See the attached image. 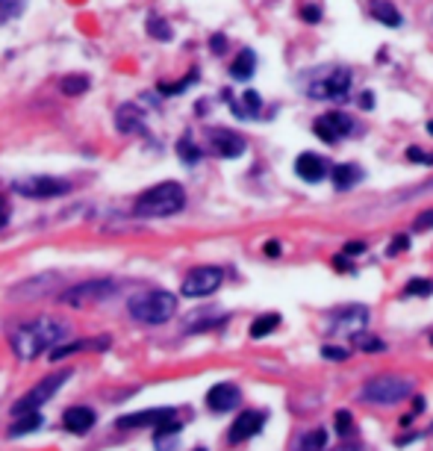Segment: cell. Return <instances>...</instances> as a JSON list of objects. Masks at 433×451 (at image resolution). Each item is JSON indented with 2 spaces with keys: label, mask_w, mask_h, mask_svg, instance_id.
<instances>
[{
  "label": "cell",
  "mask_w": 433,
  "mask_h": 451,
  "mask_svg": "<svg viewBox=\"0 0 433 451\" xmlns=\"http://www.w3.org/2000/svg\"><path fill=\"white\" fill-rule=\"evenodd\" d=\"M65 337H68V325L51 319V315H42V319H32L12 333V351L21 360H36L47 351H54L59 342H65Z\"/></svg>",
  "instance_id": "1"
},
{
  "label": "cell",
  "mask_w": 433,
  "mask_h": 451,
  "mask_svg": "<svg viewBox=\"0 0 433 451\" xmlns=\"http://www.w3.org/2000/svg\"><path fill=\"white\" fill-rule=\"evenodd\" d=\"M183 207H186V189L174 180H165L151 189H145L136 198V204H133V212L139 219H165V215L180 212Z\"/></svg>",
  "instance_id": "2"
},
{
  "label": "cell",
  "mask_w": 433,
  "mask_h": 451,
  "mask_svg": "<svg viewBox=\"0 0 433 451\" xmlns=\"http://www.w3.org/2000/svg\"><path fill=\"white\" fill-rule=\"evenodd\" d=\"M127 310L142 325H165L177 313V298L165 289H147L127 301Z\"/></svg>",
  "instance_id": "3"
},
{
  "label": "cell",
  "mask_w": 433,
  "mask_h": 451,
  "mask_svg": "<svg viewBox=\"0 0 433 451\" xmlns=\"http://www.w3.org/2000/svg\"><path fill=\"white\" fill-rule=\"evenodd\" d=\"M351 89V68H345V65H322V68H315L310 74V83H307V95L312 100H342Z\"/></svg>",
  "instance_id": "4"
},
{
  "label": "cell",
  "mask_w": 433,
  "mask_h": 451,
  "mask_svg": "<svg viewBox=\"0 0 433 451\" xmlns=\"http://www.w3.org/2000/svg\"><path fill=\"white\" fill-rule=\"evenodd\" d=\"M68 380H71V369H62V372H54V375L42 378L30 392H24L18 401H15V404H12V413L21 416V413H30V410H42L47 401H51V398L59 392L62 383H68Z\"/></svg>",
  "instance_id": "5"
},
{
  "label": "cell",
  "mask_w": 433,
  "mask_h": 451,
  "mask_svg": "<svg viewBox=\"0 0 433 451\" xmlns=\"http://www.w3.org/2000/svg\"><path fill=\"white\" fill-rule=\"evenodd\" d=\"M413 392V383L401 375H380L362 387V398L372 404H398Z\"/></svg>",
  "instance_id": "6"
},
{
  "label": "cell",
  "mask_w": 433,
  "mask_h": 451,
  "mask_svg": "<svg viewBox=\"0 0 433 451\" xmlns=\"http://www.w3.org/2000/svg\"><path fill=\"white\" fill-rule=\"evenodd\" d=\"M12 192L30 198V200H47V198H59V195H68L71 192V183L68 180H59V177H47V174H30L24 180H15L12 183Z\"/></svg>",
  "instance_id": "7"
},
{
  "label": "cell",
  "mask_w": 433,
  "mask_h": 451,
  "mask_svg": "<svg viewBox=\"0 0 433 451\" xmlns=\"http://www.w3.org/2000/svg\"><path fill=\"white\" fill-rule=\"evenodd\" d=\"M221 280H224V272L219 269V265H197V269H192L186 277H183L180 292L186 298H207L221 287Z\"/></svg>",
  "instance_id": "8"
},
{
  "label": "cell",
  "mask_w": 433,
  "mask_h": 451,
  "mask_svg": "<svg viewBox=\"0 0 433 451\" xmlns=\"http://www.w3.org/2000/svg\"><path fill=\"white\" fill-rule=\"evenodd\" d=\"M312 133L324 145H336L354 133V121H351V115H345L342 109H330V112H322L319 119L312 121Z\"/></svg>",
  "instance_id": "9"
},
{
  "label": "cell",
  "mask_w": 433,
  "mask_h": 451,
  "mask_svg": "<svg viewBox=\"0 0 433 451\" xmlns=\"http://www.w3.org/2000/svg\"><path fill=\"white\" fill-rule=\"evenodd\" d=\"M115 292V280L109 277H101V280H86V283H77L68 292H62V301L65 304H74V307H83V304H94V301H104Z\"/></svg>",
  "instance_id": "10"
},
{
  "label": "cell",
  "mask_w": 433,
  "mask_h": 451,
  "mask_svg": "<svg viewBox=\"0 0 433 451\" xmlns=\"http://www.w3.org/2000/svg\"><path fill=\"white\" fill-rule=\"evenodd\" d=\"M209 148L215 150L219 157H224V160H236V157H242L245 154V139L239 136L236 130H230V127H209Z\"/></svg>",
  "instance_id": "11"
},
{
  "label": "cell",
  "mask_w": 433,
  "mask_h": 451,
  "mask_svg": "<svg viewBox=\"0 0 433 451\" xmlns=\"http://www.w3.org/2000/svg\"><path fill=\"white\" fill-rule=\"evenodd\" d=\"M262 425H265V413H260V410H245L239 419L230 425L227 440H230L233 445L242 443V440H251V437H257V433L262 431Z\"/></svg>",
  "instance_id": "12"
},
{
  "label": "cell",
  "mask_w": 433,
  "mask_h": 451,
  "mask_svg": "<svg viewBox=\"0 0 433 451\" xmlns=\"http://www.w3.org/2000/svg\"><path fill=\"white\" fill-rule=\"evenodd\" d=\"M169 419H174V410L171 407H154V410H142V413H130V416H121L118 425L121 431H127V428H147V425H154V428H159L162 422H169Z\"/></svg>",
  "instance_id": "13"
},
{
  "label": "cell",
  "mask_w": 433,
  "mask_h": 451,
  "mask_svg": "<svg viewBox=\"0 0 433 451\" xmlns=\"http://www.w3.org/2000/svg\"><path fill=\"white\" fill-rule=\"evenodd\" d=\"M365 322H369V307H342L339 313H333V322H330V327L333 330H348V333H357L365 327Z\"/></svg>",
  "instance_id": "14"
},
{
  "label": "cell",
  "mask_w": 433,
  "mask_h": 451,
  "mask_svg": "<svg viewBox=\"0 0 433 451\" xmlns=\"http://www.w3.org/2000/svg\"><path fill=\"white\" fill-rule=\"evenodd\" d=\"M239 401H242V392H239V387H233V383H215V387L207 392V404L215 413L236 410Z\"/></svg>",
  "instance_id": "15"
},
{
  "label": "cell",
  "mask_w": 433,
  "mask_h": 451,
  "mask_svg": "<svg viewBox=\"0 0 433 451\" xmlns=\"http://www.w3.org/2000/svg\"><path fill=\"white\" fill-rule=\"evenodd\" d=\"M295 174L301 177L304 183H319V180L327 177V162H324L319 154L307 150V154H298V160H295Z\"/></svg>",
  "instance_id": "16"
},
{
  "label": "cell",
  "mask_w": 433,
  "mask_h": 451,
  "mask_svg": "<svg viewBox=\"0 0 433 451\" xmlns=\"http://www.w3.org/2000/svg\"><path fill=\"white\" fill-rule=\"evenodd\" d=\"M97 422V413L92 407H68L62 413V425L71 433H86Z\"/></svg>",
  "instance_id": "17"
},
{
  "label": "cell",
  "mask_w": 433,
  "mask_h": 451,
  "mask_svg": "<svg viewBox=\"0 0 433 451\" xmlns=\"http://www.w3.org/2000/svg\"><path fill=\"white\" fill-rule=\"evenodd\" d=\"M115 124H118L121 133H145V115L136 104H121L115 109Z\"/></svg>",
  "instance_id": "18"
},
{
  "label": "cell",
  "mask_w": 433,
  "mask_h": 451,
  "mask_svg": "<svg viewBox=\"0 0 433 451\" xmlns=\"http://www.w3.org/2000/svg\"><path fill=\"white\" fill-rule=\"evenodd\" d=\"M62 277L56 275V272H47V275H42V277H30V280H24V283H18L12 292L18 295V298H32V295H44V292H51L56 283H59Z\"/></svg>",
  "instance_id": "19"
},
{
  "label": "cell",
  "mask_w": 433,
  "mask_h": 451,
  "mask_svg": "<svg viewBox=\"0 0 433 451\" xmlns=\"http://www.w3.org/2000/svg\"><path fill=\"white\" fill-rule=\"evenodd\" d=\"M333 186H336L339 192H348V189H354L357 183L362 180V169L354 162H339L336 169H333Z\"/></svg>",
  "instance_id": "20"
},
{
  "label": "cell",
  "mask_w": 433,
  "mask_h": 451,
  "mask_svg": "<svg viewBox=\"0 0 433 451\" xmlns=\"http://www.w3.org/2000/svg\"><path fill=\"white\" fill-rule=\"evenodd\" d=\"M109 345V339L106 337H97V339H77V342H68V345H56L54 351H51V360L54 363H59V360H65L68 354H77V351H89V348H106Z\"/></svg>",
  "instance_id": "21"
},
{
  "label": "cell",
  "mask_w": 433,
  "mask_h": 451,
  "mask_svg": "<svg viewBox=\"0 0 433 451\" xmlns=\"http://www.w3.org/2000/svg\"><path fill=\"white\" fill-rule=\"evenodd\" d=\"M369 9H372V18L380 21L383 27H401L404 24V15L398 12L392 4H386V0H372Z\"/></svg>",
  "instance_id": "22"
},
{
  "label": "cell",
  "mask_w": 433,
  "mask_h": 451,
  "mask_svg": "<svg viewBox=\"0 0 433 451\" xmlns=\"http://www.w3.org/2000/svg\"><path fill=\"white\" fill-rule=\"evenodd\" d=\"M254 71H257L254 50H242V54L233 59V65H230V77H233V80H251Z\"/></svg>",
  "instance_id": "23"
},
{
  "label": "cell",
  "mask_w": 433,
  "mask_h": 451,
  "mask_svg": "<svg viewBox=\"0 0 433 451\" xmlns=\"http://www.w3.org/2000/svg\"><path fill=\"white\" fill-rule=\"evenodd\" d=\"M42 428V413L39 410H30V413H21L18 419H15L9 425V437H24V433H32V431H39Z\"/></svg>",
  "instance_id": "24"
},
{
  "label": "cell",
  "mask_w": 433,
  "mask_h": 451,
  "mask_svg": "<svg viewBox=\"0 0 433 451\" xmlns=\"http://www.w3.org/2000/svg\"><path fill=\"white\" fill-rule=\"evenodd\" d=\"M277 325H280V315L277 313H269V315H260V319H254V325H251V339H262V337H269L272 330H277Z\"/></svg>",
  "instance_id": "25"
},
{
  "label": "cell",
  "mask_w": 433,
  "mask_h": 451,
  "mask_svg": "<svg viewBox=\"0 0 433 451\" xmlns=\"http://www.w3.org/2000/svg\"><path fill=\"white\" fill-rule=\"evenodd\" d=\"M245 107H236V104H233V112H236L239 115V119H254V115H260V95L257 92H245Z\"/></svg>",
  "instance_id": "26"
},
{
  "label": "cell",
  "mask_w": 433,
  "mask_h": 451,
  "mask_svg": "<svg viewBox=\"0 0 433 451\" xmlns=\"http://www.w3.org/2000/svg\"><path fill=\"white\" fill-rule=\"evenodd\" d=\"M62 92L71 95V97H77V95H83V92H89V77H83V74L65 77V80H62Z\"/></svg>",
  "instance_id": "27"
},
{
  "label": "cell",
  "mask_w": 433,
  "mask_h": 451,
  "mask_svg": "<svg viewBox=\"0 0 433 451\" xmlns=\"http://www.w3.org/2000/svg\"><path fill=\"white\" fill-rule=\"evenodd\" d=\"M147 32H151L154 39H159V42H171V27H169V21H162V18H157V15H151L147 18Z\"/></svg>",
  "instance_id": "28"
},
{
  "label": "cell",
  "mask_w": 433,
  "mask_h": 451,
  "mask_svg": "<svg viewBox=\"0 0 433 451\" xmlns=\"http://www.w3.org/2000/svg\"><path fill=\"white\" fill-rule=\"evenodd\" d=\"M404 292H407V295H415V298H427V295H433V280H427V277H413V280H407Z\"/></svg>",
  "instance_id": "29"
},
{
  "label": "cell",
  "mask_w": 433,
  "mask_h": 451,
  "mask_svg": "<svg viewBox=\"0 0 433 451\" xmlns=\"http://www.w3.org/2000/svg\"><path fill=\"white\" fill-rule=\"evenodd\" d=\"M21 12H24V0H0V27L12 18H18Z\"/></svg>",
  "instance_id": "30"
},
{
  "label": "cell",
  "mask_w": 433,
  "mask_h": 451,
  "mask_svg": "<svg viewBox=\"0 0 433 451\" xmlns=\"http://www.w3.org/2000/svg\"><path fill=\"white\" fill-rule=\"evenodd\" d=\"M177 154H180V160H183V162H189V165L201 160V150H197V148L192 145V139H189V136H183V139L177 142Z\"/></svg>",
  "instance_id": "31"
},
{
  "label": "cell",
  "mask_w": 433,
  "mask_h": 451,
  "mask_svg": "<svg viewBox=\"0 0 433 451\" xmlns=\"http://www.w3.org/2000/svg\"><path fill=\"white\" fill-rule=\"evenodd\" d=\"M324 445H327V433H324L322 428H315V431L307 433L301 451H324Z\"/></svg>",
  "instance_id": "32"
},
{
  "label": "cell",
  "mask_w": 433,
  "mask_h": 451,
  "mask_svg": "<svg viewBox=\"0 0 433 451\" xmlns=\"http://www.w3.org/2000/svg\"><path fill=\"white\" fill-rule=\"evenodd\" d=\"M333 425H336V433L339 437H351L354 433V419L348 410H336V416H333Z\"/></svg>",
  "instance_id": "33"
},
{
  "label": "cell",
  "mask_w": 433,
  "mask_h": 451,
  "mask_svg": "<svg viewBox=\"0 0 433 451\" xmlns=\"http://www.w3.org/2000/svg\"><path fill=\"white\" fill-rule=\"evenodd\" d=\"M195 80H197V71H189V77H186V80H180V83H174V86H169V83H162V86H159V92H162V95H177V92H186Z\"/></svg>",
  "instance_id": "34"
},
{
  "label": "cell",
  "mask_w": 433,
  "mask_h": 451,
  "mask_svg": "<svg viewBox=\"0 0 433 451\" xmlns=\"http://www.w3.org/2000/svg\"><path fill=\"white\" fill-rule=\"evenodd\" d=\"M357 348L360 351H372V354H374V351H383V348H386V345H383V339H374V337H360V333H357Z\"/></svg>",
  "instance_id": "35"
},
{
  "label": "cell",
  "mask_w": 433,
  "mask_h": 451,
  "mask_svg": "<svg viewBox=\"0 0 433 451\" xmlns=\"http://www.w3.org/2000/svg\"><path fill=\"white\" fill-rule=\"evenodd\" d=\"M407 160L419 162V165H433V154H427V150H422V148H407Z\"/></svg>",
  "instance_id": "36"
},
{
  "label": "cell",
  "mask_w": 433,
  "mask_h": 451,
  "mask_svg": "<svg viewBox=\"0 0 433 451\" xmlns=\"http://www.w3.org/2000/svg\"><path fill=\"white\" fill-rule=\"evenodd\" d=\"M322 357H324V360H348V348L324 345V348H322Z\"/></svg>",
  "instance_id": "37"
},
{
  "label": "cell",
  "mask_w": 433,
  "mask_h": 451,
  "mask_svg": "<svg viewBox=\"0 0 433 451\" xmlns=\"http://www.w3.org/2000/svg\"><path fill=\"white\" fill-rule=\"evenodd\" d=\"M301 18L307 24H319L322 21V9L315 6V4H307V6H301Z\"/></svg>",
  "instance_id": "38"
},
{
  "label": "cell",
  "mask_w": 433,
  "mask_h": 451,
  "mask_svg": "<svg viewBox=\"0 0 433 451\" xmlns=\"http://www.w3.org/2000/svg\"><path fill=\"white\" fill-rule=\"evenodd\" d=\"M433 227V210H425V212H419L415 215V224H413V230H430Z\"/></svg>",
  "instance_id": "39"
},
{
  "label": "cell",
  "mask_w": 433,
  "mask_h": 451,
  "mask_svg": "<svg viewBox=\"0 0 433 451\" xmlns=\"http://www.w3.org/2000/svg\"><path fill=\"white\" fill-rule=\"evenodd\" d=\"M407 248H410V236H407V233H401V236H395V239H392L389 254L395 257V254H401V251H407Z\"/></svg>",
  "instance_id": "40"
},
{
  "label": "cell",
  "mask_w": 433,
  "mask_h": 451,
  "mask_svg": "<svg viewBox=\"0 0 433 451\" xmlns=\"http://www.w3.org/2000/svg\"><path fill=\"white\" fill-rule=\"evenodd\" d=\"M342 254H348V257H357V254H365V242H348L345 245V251Z\"/></svg>",
  "instance_id": "41"
},
{
  "label": "cell",
  "mask_w": 433,
  "mask_h": 451,
  "mask_svg": "<svg viewBox=\"0 0 433 451\" xmlns=\"http://www.w3.org/2000/svg\"><path fill=\"white\" fill-rule=\"evenodd\" d=\"M262 251H265L269 257H280V251H283V248H280V242H277V239H272V242H265V245H262Z\"/></svg>",
  "instance_id": "42"
},
{
  "label": "cell",
  "mask_w": 433,
  "mask_h": 451,
  "mask_svg": "<svg viewBox=\"0 0 433 451\" xmlns=\"http://www.w3.org/2000/svg\"><path fill=\"white\" fill-rule=\"evenodd\" d=\"M333 265H336L339 272H351V263H348V254H339L336 260H333Z\"/></svg>",
  "instance_id": "43"
},
{
  "label": "cell",
  "mask_w": 433,
  "mask_h": 451,
  "mask_svg": "<svg viewBox=\"0 0 433 451\" xmlns=\"http://www.w3.org/2000/svg\"><path fill=\"white\" fill-rule=\"evenodd\" d=\"M209 47L215 50V54H221V50L227 47V39H224V36H212V42H209Z\"/></svg>",
  "instance_id": "44"
},
{
  "label": "cell",
  "mask_w": 433,
  "mask_h": 451,
  "mask_svg": "<svg viewBox=\"0 0 433 451\" xmlns=\"http://www.w3.org/2000/svg\"><path fill=\"white\" fill-rule=\"evenodd\" d=\"M419 413H425V398L415 395V398H413V416H419Z\"/></svg>",
  "instance_id": "45"
},
{
  "label": "cell",
  "mask_w": 433,
  "mask_h": 451,
  "mask_svg": "<svg viewBox=\"0 0 433 451\" xmlns=\"http://www.w3.org/2000/svg\"><path fill=\"white\" fill-rule=\"evenodd\" d=\"M360 100H362V104H360L362 109H372V107H374V95H372V92H362Z\"/></svg>",
  "instance_id": "46"
},
{
  "label": "cell",
  "mask_w": 433,
  "mask_h": 451,
  "mask_svg": "<svg viewBox=\"0 0 433 451\" xmlns=\"http://www.w3.org/2000/svg\"><path fill=\"white\" fill-rule=\"evenodd\" d=\"M6 222H9V210H6V207H0V227H4Z\"/></svg>",
  "instance_id": "47"
},
{
  "label": "cell",
  "mask_w": 433,
  "mask_h": 451,
  "mask_svg": "<svg viewBox=\"0 0 433 451\" xmlns=\"http://www.w3.org/2000/svg\"><path fill=\"white\" fill-rule=\"evenodd\" d=\"M333 451H360V445H351V443H348V445H339V448H333Z\"/></svg>",
  "instance_id": "48"
},
{
  "label": "cell",
  "mask_w": 433,
  "mask_h": 451,
  "mask_svg": "<svg viewBox=\"0 0 433 451\" xmlns=\"http://www.w3.org/2000/svg\"><path fill=\"white\" fill-rule=\"evenodd\" d=\"M427 133H430V136H433V121H427Z\"/></svg>",
  "instance_id": "49"
},
{
  "label": "cell",
  "mask_w": 433,
  "mask_h": 451,
  "mask_svg": "<svg viewBox=\"0 0 433 451\" xmlns=\"http://www.w3.org/2000/svg\"><path fill=\"white\" fill-rule=\"evenodd\" d=\"M427 189H433V180H430V183H427Z\"/></svg>",
  "instance_id": "50"
},
{
  "label": "cell",
  "mask_w": 433,
  "mask_h": 451,
  "mask_svg": "<svg viewBox=\"0 0 433 451\" xmlns=\"http://www.w3.org/2000/svg\"><path fill=\"white\" fill-rule=\"evenodd\" d=\"M195 451H207V448H195Z\"/></svg>",
  "instance_id": "51"
},
{
  "label": "cell",
  "mask_w": 433,
  "mask_h": 451,
  "mask_svg": "<svg viewBox=\"0 0 433 451\" xmlns=\"http://www.w3.org/2000/svg\"><path fill=\"white\" fill-rule=\"evenodd\" d=\"M427 433H433V425H430V431H427Z\"/></svg>",
  "instance_id": "52"
},
{
  "label": "cell",
  "mask_w": 433,
  "mask_h": 451,
  "mask_svg": "<svg viewBox=\"0 0 433 451\" xmlns=\"http://www.w3.org/2000/svg\"><path fill=\"white\" fill-rule=\"evenodd\" d=\"M430 339H433V337H430Z\"/></svg>",
  "instance_id": "53"
}]
</instances>
